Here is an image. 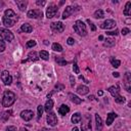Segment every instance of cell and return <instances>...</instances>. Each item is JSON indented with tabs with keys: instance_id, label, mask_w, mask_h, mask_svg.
I'll list each match as a JSON object with an SVG mask.
<instances>
[{
	"instance_id": "30bf717a",
	"label": "cell",
	"mask_w": 131,
	"mask_h": 131,
	"mask_svg": "<svg viewBox=\"0 0 131 131\" xmlns=\"http://www.w3.org/2000/svg\"><path fill=\"white\" fill-rule=\"evenodd\" d=\"M43 16V13L40 9H32L28 11V17L30 18H41Z\"/></svg>"
},
{
	"instance_id": "7c38bea8",
	"label": "cell",
	"mask_w": 131,
	"mask_h": 131,
	"mask_svg": "<svg viewBox=\"0 0 131 131\" xmlns=\"http://www.w3.org/2000/svg\"><path fill=\"white\" fill-rule=\"evenodd\" d=\"M47 124H49L50 126H55L57 124V118L55 116L54 113H48L47 115Z\"/></svg>"
},
{
	"instance_id": "9a60e30c",
	"label": "cell",
	"mask_w": 131,
	"mask_h": 131,
	"mask_svg": "<svg viewBox=\"0 0 131 131\" xmlns=\"http://www.w3.org/2000/svg\"><path fill=\"white\" fill-rule=\"evenodd\" d=\"M95 122H96V131L102 130V120L98 114H95Z\"/></svg>"
},
{
	"instance_id": "60d3db41",
	"label": "cell",
	"mask_w": 131,
	"mask_h": 131,
	"mask_svg": "<svg viewBox=\"0 0 131 131\" xmlns=\"http://www.w3.org/2000/svg\"><path fill=\"white\" fill-rule=\"evenodd\" d=\"M63 88H64V86H63L62 84H56L54 89H57V91H59V90H62Z\"/></svg>"
},
{
	"instance_id": "816d5d0a",
	"label": "cell",
	"mask_w": 131,
	"mask_h": 131,
	"mask_svg": "<svg viewBox=\"0 0 131 131\" xmlns=\"http://www.w3.org/2000/svg\"><path fill=\"white\" fill-rule=\"evenodd\" d=\"M72 131H79V129L77 128V127H75V128H73V130Z\"/></svg>"
},
{
	"instance_id": "603a6c76",
	"label": "cell",
	"mask_w": 131,
	"mask_h": 131,
	"mask_svg": "<svg viewBox=\"0 0 131 131\" xmlns=\"http://www.w3.org/2000/svg\"><path fill=\"white\" fill-rule=\"evenodd\" d=\"M28 56H29V58L26 59V60H23L21 62H26V61H28V60H38V56H37L36 51H31V52L28 54Z\"/></svg>"
},
{
	"instance_id": "5b68a950",
	"label": "cell",
	"mask_w": 131,
	"mask_h": 131,
	"mask_svg": "<svg viewBox=\"0 0 131 131\" xmlns=\"http://www.w3.org/2000/svg\"><path fill=\"white\" fill-rule=\"evenodd\" d=\"M0 36L2 37L3 40L8 41V42H11L13 40V38H14L13 34L7 29H0Z\"/></svg>"
},
{
	"instance_id": "f546056e",
	"label": "cell",
	"mask_w": 131,
	"mask_h": 131,
	"mask_svg": "<svg viewBox=\"0 0 131 131\" xmlns=\"http://www.w3.org/2000/svg\"><path fill=\"white\" fill-rule=\"evenodd\" d=\"M52 49H53L54 51H57V52L62 51V47H61V45L58 44V43H53V44H52Z\"/></svg>"
},
{
	"instance_id": "d590c367",
	"label": "cell",
	"mask_w": 131,
	"mask_h": 131,
	"mask_svg": "<svg viewBox=\"0 0 131 131\" xmlns=\"http://www.w3.org/2000/svg\"><path fill=\"white\" fill-rule=\"evenodd\" d=\"M35 45H36V41H34V40H30V41L27 42V47H28V48L34 47Z\"/></svg>"
},
{
	"instance_id": "4316f807",
	"label": "cell",
	"mask_w": 131,
	"mask_h": 131,
	"mask_svg": "<svg viewBox=\"0 0 131 131\" xmlns=\"http://www.w3.org/2000/svg\"><path fill=\"white\" fill-rule=\"evenodd\" d=\"M103 45L106 46V47H112V46L115 45V40L113 38H106L105 39V42L103 43Z\"/></svg>"
},
{
	"instance_id": "7a4b0ae2",
	"label": "cell",
	"mask_w": 131,
	"mask_h": 131,
	"mask_svg": "<svg viewBox=\"0 0 131 131\" xmlns=\"http://www.w3.org/2000/svg\"><path fill=\"white\" fill-rule=\"evenodd\" d=\"M15 101V94L12 91L6 90L3 94V98H2V105L5 107L10 106L13 102Z\"/></svg>"
},
{
	"instance_id": "f35d334b",
	"label": "cell",
	"mask_w": 131,
	"mask_h": 131,
	"mask_svg": "<svg viewBox=\"0 0 131 131\" xmlns=\"http://www.w3.org/2000/svg\"><path fill=\"white\" fill-rule=\"evenodd\" d=\"M73 70H74V72H75L76 74H79V73H80V70H79V68H78V66H77L76 62H75L74 66H73Z\"/></svg>"
},
{
	"instance_id": "e0dca14e",
	"label": "cell",
	"mask_w": 131,
	"mask_h": 131,
	"mask_svg": "<svg viewBox=\"0 0 131 131\" xmlns=\"http://www.w3.org/2000/svg\"><path fill=\"white\" fill-rule=\"evenodd\" d=\"M15 3H16V5L18 6L19 10H21V11H25V10H26L27 4H28L27 1H25V0H15Z\"/></svg>"
},
{
	"instance_id": "7dc6e473",
	"label": "cell",
	"mask_w": 131,
	"mask_h": 131,
	"mask_svg": "<svg viewBox=\"0 0 131 131\" xmlns=\"http://www.w3.org/2000/svg\"><path fill=\"white\" fill-rule=\"evenodd\" d=\"M113 75H114V77H116V78H118V77L120 76V74H119L118 72H114V73H113Z\"/></svg>"
},
{
	"instance_id": "11a10c76",
	"label": "cell",
	"mask_w": 131,
	"mask_h": 131,
	"mask_svg": "<svg viewBox=\"0 0 131 131\" xmlns=\"http://www.w3.org/2000/svg\"><path fill=\"white\" fill-rule=\"evenodd\" d=\"M0 5H3V3H1V2H0Z\"/></svg>"
},
{
	"instance_id": "3957f363",
	"label": "cell",
	"mask_w": 131,
	"mask_h": 131,
	"mask_svg": "<svg viewBox=\"0 0 131 131\" xmlns=\"http://www.w3.org/2000/svg\"><path fill=\"white\" fill-rule=\"evenodd\" d=\"M74 31L80 35V36H86L87 34V30H86V26L84 25V23L82 20H77L74 25Z\"/></svg>"
},
{
	"instance_id": "8fae6325",
	"label": "cell",
	"mask_w": 131,
	"mask_h": 131,
	"mask_svg": "<svg viewBox=\"0 0 131 131\" xmlns=\"http://www.w3.org/2000/svg\"><path fill=\"white\" fill-rule=\"evenodd\" d=\"M115 27H116V21L114 19H106L100 25V28L104 29V30H108V29H112Z\"/></svg>"
},
{
	"instance_id": "6da1fadb",
	"label": "cell",
	"mask_w": 131,
	"mask_h": 131,
	"mask_svg": "<svg viewBox=\"0 0 131 131\" xmlns=\"http://www.w3.org/2000/svg\"><path fill=\"white\" fill-rule=\"evenodd\" d=\"M16 21H17V15L15 14V12L11 9H6L4 11L3 25L7 28H10V27H13Z\"/></svg>"
},
{
	"instance_id": "db71d44e",
	"label": "cell",
	"mask_w": 131,
	"mask_h": 131,
	"mask_svg": "<svg viewBox=\"0 0 131 131\" xmlns=\"http://www.w3.org/2000/svg\"><path fill=\"white\" fill-rule=\"evenodd\" d=\"M98 39H99V40H102V39H103V36H99Z\"/></svg>"
},
{
	"instance_id": "f1b7e54d",
	"label": "cell",
	"mask_w": 131,
	"mask_h": 131,
	"mask_svg": "<svg viewBox=\"0 0 131 131\" xmlns=\"http://www.w3.org/2000/svg\"><path fill=\"white\" fill-rule=\"evenodd\" d=\"M8 118H9V114H8V112H7V113H0V121H2V122H6V121L8 120Z\"/></svg>"
},
{
	"instance_id": "8992f818",
	"label": "cell",
	"mask_w": 131,
	"mask_h": 131,
	"mask_svg": "<svg viewBox=\"0 0 131 131\" xmlns=\"http://www.w3.org/2000/svg\"><path fill=\"white\" fill-rule=\"evenodd\" d=\"M79 9H80L79 6H68V7H66V9H64V11H63L61 17L64 19V18H67V17H69L71 14L75 13L76 11H78Z\"/></svg>"
},
{
	"instance_id": "277c9868",
	"label": "cell",
	"mask_w": 131,
	"mask_h": 131,
	"mask_svg": "<svg viewBox=\"0 0 131 131\" xmlns=\"http://www.w3.org/2000/svg\"><path fill=\"white\" fill-rule=\"evenodd\" d=\"M82 131H91V117L89 115H86L83 119L82 125H81Z\"/></svg>"
},
{
	"instance_id": "4dcf8cb0",
	"label": "cell",
	"mask_w": 131,
	"mask_h": 131,
	"mask_svg": "<svg viewBox=\"0 0 131 131\" xmlns=\"http://www.w3.org/2000/svg\"><path fill=\"white\" fill-rule=\"evenodd\" d=\"M94 17L95 18H102L103 17V11L101 9H98L94 12Z\"/></svg>"
},
{
	"instance_id": "4fadbf2b",
	"label": "cell",
	"mask_w": 131,
	"mask_h": 131,
	"mask_svg": "<svg viewBox=\"0 0 131 131\" xmlns=\"http://www.w3.org/2000/svg\"><path fill=\"white\" fill-rule=\"evenodd\" d=\"M33 116H34V113H33L32 111H30V110H25V111H23V112L20 113L21 119H24V120L27 121V122L30 121V120H32Z\"/></svg>"
},
{
	"instance_id": "d6986e66",
	"label": "cell",
	"mask_w": 131,
	"mask_h": 131,
	"mask_svg": "<svg viewBox=\"0 0 131 131\" xmlns=\"http://www.w3.org/2000/svg\"><path fill=\"white\" fill-rule=\"evenodd\" d=\"M77 92H78L79 94L85 95V94H87V93L89 92V88H88L87 86H84V85H80V86H78V88H77Z\"/></svg>"
},
{
	"instance_id": "5bb4252c",
	"label": "cell",
	"mask_w": 131,
	"mask_h": 131,
	"mask_svg": "<svg viewBox=\"0 0 131 131\" xmlns=\"http://www.w3.org/2000/svg\"><path fill=\"white\" fill-rule=\"evenodd\" d=\"M125 88L128 92L131 91V77H130V73L127 72L125 74Z\"/></svg>"
},
{
	"instance_id": "7402d4cb",
	"label": "cell",
	"mask_w": 131,
	"mask_h": 131,
	"mask_svg": "<svg viewBox=\"0 0 131 131\" xmlns=\"http://www.w3.org/2000/svg\"><path fill=\"white\" fill-rule=\"evenodd\" d=\"M82 120V116L80 113H75L73 116H72V122L74 124H77V123H80V121Z\"/></svg>"
},
{
	"instance_id": "cb8c5ba5",
	"label": "cell",
	"mask_w": 131,
	"mask_h": 131,
	"mask_svg": "<svg viewBox=\"0 0 131 131\" xmlns=\"http://www.w3.org/2000/svg\"><path fill=\"white\" fill-rule=\"evenodd\" d=\"M69 97H70V99H71L74 103H76V104H79V103L82 102V99L79 98L77 95H74L73 93H69Z\"/></svg>"
},
{
	"instance_id": "44dd1931",
	"label": "cell",
	"mask_w": 131,
	"mask_h": 131,
	"mask_svg": "<svg viewBox=\"0 0 131 131\" xmlns=\"http://www.w3.org/2000/svg\"><path fill=\"white\" fill-rule=\"evenodd\" d=\"M52 107H53V100H52V99H48V100L46 101V103H45V106H44L45 112L50 113L51 110H52Z\"/></svg>"
},
{
	"instance_id": "f907efd6",
	"label": "cell",
	"mask_w": 131,
	"mask_h": 131,
	"mask_svg": "<svg viewBox=\"0 0 131 131\" xmlns=\"http://www.w3.org/2000/svg\"><path fill=\"white\" fill-rule=\"evenodd\" d=\"M102 94H103V92H102L101 90H99V91H98V95H102Z\"/></svg>"
},
{
	"instance_id": "74e56055",
	"label": "cell",
	"mask_w": 131,
	"mask_h": 131,
	"mask_svg": "<svg viewBox=\"0 0 131 131\" xmlns=\"http://www.w3.org/2000/svg\"><path fill=\"white\" fill-rule=\"evenodd\" d=\"M87 23L89 24V26H90V28H91V31H95V30H96V27L94 26V24H93L90 19H87Z\"/></svg>"
},
{
	"instance_id": "e575fe53",
	"label": "cell",
	"mask_w": 131,
	"mask_h": 131,
	"mask_svg": "<svg viewBox=\"0 0 131 131\" xmlns=\"http://www.w3.org/2000/svg\"><path fill=\"white\" fill-rule=\"evenodd\" d=\"M111 62H112V64H113L114 68H119L120 64H121V61H120V60H118V59H114V58L111 59Z\"/></svg>"
},
{
	"instance_id": "bcb514c9",
	"label": "cell",
	"mask_w": 131,
	"mask_h": 131,
	"mask_svg": "<svg viewBox=\"0 0 131 131\" xmlns=\"http://www.w3.org/2000/svg\"><path fill=\"white\" fill-rule=\"evenodd\" d=\"M36 3H37V5H39V6H43V5L45 4V1H44V0H42V1L38 0V1L36 2Z\"/></svg>"
},
{
	"instance_id": "ee69618b",
	"label": "cell",
	"mask_w": 131,
	"mask_h": 131,
	"mask_svg": "<svg viewBox=\"0 0 131 131\" xmlns=\"http://www.w3.org/2000/svg\"><path fill=\"white\" fill-rule=\"evenodd\" d=\"M70 81H71V86H74L75 85V78H74V76H70Z\"/></svg>"
},
{
	"instance_id": "7bdbcfd3",
	"label": "cell",
	"mask_w": 131,
	"mask_h": 131,
	"mask_svg": "<svg viewBox=\"0 0 131 131\" xmlns=\"http://www.w3.org/2000/svg\"><path fill=\"white\" fill-rule=\"evenodd\" d=\"M67 42H68L69 45H73V44L75 43V40H74L72 37H70V38H68V41H67Z\"/></svg>"
},
{
	"instance_id": "8d00e7d4",
	"label": "cell",
	"mask_w": 131,
	"mask_h": 131,
	"mask_svg": "<svg viewBox=\"0 0 131 131\" xmlns=\"http://www.w3.org/2000/svg\"><path fill=\"white\" fill-rule=\"evenodd\" d=\"M5 50V42L3 40H0V52H3Z\"/></svg>"
},
{
	"instance_id": "52a82bcc",
	"label": "cell",
	"mask_w": 131,
	"mask_h": 131,
	"mask_svg": "<svg viewBox=\"0 0 131 131\" xmlns=\"http://www.w3.org/2000/svg\"><path fill=\"white\" fill-rule=\"evenodd\" d=\"M57 11H58V7L56 5H54V4H50L48 6V8L46 9V16L48 18H51V17L55 16V14L57 13Z\"/></svg>"
},
{
	"instance_id": "ab89813d",
	"label": "cell",
	"mask_w": 131,
	"mask_h": 131,
	"mask_svg": "<svg viewBox=\"0 0 131 131\" xmlns=\"http://www.w3.org/2000/svg\"><path fill=\"white\" fill-rule=\"evenodd\" d=\"M118 33H119V31H118L117 29H116L115 31H110V32H106V34H107V35H112V36H113V35H115V36H116V35H118Z\"/></svg>"
},
{
	"instance_id": "681fc988",
	"label": "cell",
	"mask_w": 131,
	"mask_h": 131,
	"mask_svg": "<svg viewBox=\"0 0 131 131\" xmlns=\"http://www.w3.org/2000/svg\"><path fill=\"white\" fill-rule=\"evenodd\" d=\"M88 98H89V100H92V99L94 98V96H93V95H90V96H89Z\"/></svg>"
},
{
	"instance_id": "2e32d148",
	"label": "cell",
	"mask_w": 131,
	"mask_h": 131,
	"mask_svg": "<svg viewBox=\"0 0 131 131\" xmlns=\"http://www.w3.org/2000/svg\"><path fill=\"white\" fill-rule=\"evenodd\" d=\"M107 91H108L114 97H117V96L120 95V94H119L120 90H119V87H118V86H111V87L107 89Z\"/></svg>"
},
{
	"instance_id": "9c48e42d",
	"label": "cell",
	"mask_w": 131,
	"mask_h": 131,
	"mask_svg": "<svg viewBox=\"0 0 131 131\" xmlns=\"http://www.w3.org/2000/svg\"><path fill=\"white\" fill-rule=\"evenodd\" d=\"M51 30L55 33H61L64 30V25L61 21H56V23H52L51 24Z\"/></svg>"
},
{
	"instance_id": "ba28073f",
	"label": "cell",
	"mask_w": 131,
	"mask_h": 131,
	"mask_svg": "<svg viewBox=\"0 0 131 131\" xmlns=\"http://www.w3.org/2000/svg\"><path fill=\"white\" fill-rule=\"evenodd\" d=\"M1 80L3 81V83L5 85H10L11 82H12V77L8 73V71H3L1 73Z\"/></svg>"
},
{
	"instance_id": "f5cc1de1",
	"label": "cell",
	"mask_w": 131,
	"mask_h": 131,
	"mask_svg": "<svg viewBox=\"0 0 131 131\" xmlns=\"http://www.w3.org/2000/svg\"><path fill=\"white\" fill-rule=\"evenodd\" d=\"M19 130H20V131H28V130H27V129H26V128H20V129H19Z\"/></svg>"
},
{
	"instance_id": "b9f144b4",
	"label": "cell",
	"mask_w": 131,
	"mask_h": 131,
	"mask_svg": "<svg viewBox=\"0 0 131 131\" xmlns=\"http://www.w3.org/2000/svg\"><path fill=\"white\" fill-rule=\"evenodd\" d=\"M129 32H130V30H129L128 28H123V29H122V34H123V35H127Z\"/></svg>"
},
{
	"instance_id": "484cf974",
	"label": "cell",
	"mask_w": 131,
	"mask_h": 131,
	"mask_svg": "<svg viewBox=\"0 0 131 131\" xmlns=\"http://www.w3.org/2000/svg\"><path fill=\"white\" fill-rule=\"evenodd\" d=\"M124 14H125V15H127V16L131 15V2H130V1H128V2L126 3V5H125Z\"/></svg>"
},
{
	"instance_id": "d6a6232c",
	"label": "cell",
	"mask_w": 131,
	"mask_h": 131,
	"mask_svg": "<svg viewBox=\"0 0 131 131\" xmlns=\"http://www.w3.org/2000/svg\"><path fill=\"white\" fill-rule=\"evenodd\" d=\"M115 100H116V102H118V103H124L125 100H126V98H125L124 96H122V95H119V96L115 97Z\"/></svg>"
},
{
	"instance_id": "ac0fdd59",
	"label": "cell",
	"mask_w": 131,
	"mask_h": 131,
	"mask_svg": "<svg viewBox=\"0 0 131 131\" xmlns=\"http://www.w3.org/2000/svg\"><path fill=\"white\" fill-rule=\"evenodd\" d=\"M69 112H70V107H69L67 104H61V105L58 107V113H59V115H61V116L67 115Z\"/></svg>"
},
{
	"instance_id": "c3c4849f",
	"label": "cell",
	"mask_w": 131,
	"mask_h": 131,
	"mask_svg": "<svg viewBox=\"0 0 131 131\" xmlns=\"http://www.w3.org/2000/svg\"><path fill=\"white\" fill-rule=\"evenodd\" d=\"M41 131H54V130H49V129H47V128H42Z\"/></svg>"
},
{
	"instance_id": "1f68e13d",
	"label": "cell",
	"mask_w": 131,
	"mask_h": 131,
	"mask_svg": "<svg viewBox=\"0 0 131 131\" xmlns=\"http://www.w3.org/2000/svg\"><path fill=\"white\" fill-rule=\"evenodd\" d=\"M55 60H56L57 63H59V66H66V64L68 63V61H66L62 57H56Z\"/></svg>"
},
{
	"instance_id": "836d02e7",
	"label": "cell",
	"mask_w": 131,
	"mask_h": 131,
	"mask_svg": "<svg viewBox=\"0 0 131 131\" xmlns=\"http://www.w3.org/2000/svg\"><path fill=\"white\" fill-rule=\"evenodd\" d=\"M37 110H38V118H37V120L40 121V119L42 117V113H43V106L40 104V105L37 106Z\"/></svg>"
},
{
	"instance_id": "d4e9b609",
	"label": "cell",
	"mask_w": 131,
	"mask_h": 131,
	"mask_svg": "<svg viewBox=\"0 0 131 131\" xmlns=\"http://www.w3.org/2000/svg\"><path fill=\"white\" fill-rule=\"evenodd\" d=\"M20 30L23 32H25V33H31L33 31V28H32V26L30 24H24V25H21Z\"/></svg>"
},
{
	"instance_id": "ffe728a7",
	"label": "cell",
	"mask_w": 131,
	"mask_h": 131,
	"mask_svg": "<svg viewBox=\"0 0 131 131\" xmlns=\"http://www.w3.org/2000/svg\"><path fill=\"white\" fill-rule=\"evenodd\" d=\"M115 118H117V114L116 113H110L107 115V117H106V125L107 126L112 125V123L115 120Z\"/></svg>"
},
{
	"instance_id": "83f0119b",
	"label": "cell",
	"mask_w": 131,
	"mask_h": 131,
	"mask_svg": "<svg viewBox=\"0 0 131 131\" xmlns=\"http://www.w3.org/2000/svg\"><path fill=\"white\" fill-rule=\"evenodd\" d=\"M39 55H40V57H41L42 59H44V60H47V59L49 58V53H48L46 50H41L40 53H39Z\"/></svg>"
},
{
	"instance_id": "f6af8a7d",
	"label": "cell",
	"mask_w": 131,
	"mask_h": 131,
	"mask_svg": "<svg viewBox=\"0 0 131 131\" xmlns=\"http://www.w3.org/2000/svg\"><path fill=\"white\" fill-rule=\"evenodd\" d=\"M6 131H15V127L14 126H8L6 128Z\"/></svg>"
}]
</instances>
